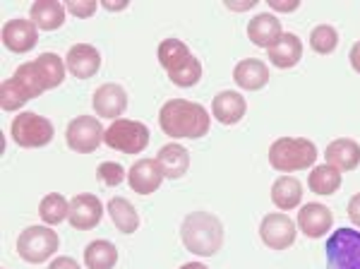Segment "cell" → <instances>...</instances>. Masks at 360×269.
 Returning <instances> with one entry per match:
<instances>
[{"mask_svg":"<svg viewBox=\"0 0 360 269\" xmlns=\"http://www.w3.org/2000/svg\"><path fill=\"white\" fill-rule=\"evenodd\" d=\"M65 80V63L56 54H41L37 61L22 63L10 80L0 87V106L3 111H17L27 101L41 96L44 92L60 87Z\"/></svg>","mask_w":360,"mask_h":269,"instance_id":"cell-1","label":"cell"},{"mask_svg":"<svg viewBox=\"0 0 360 269\" xmlns=\"http://www.w3.org/2000/svg\"><path fill=\"white\" fill-rule=\"evenodd\" d=\"M159 125L168 137L200 139L209 132L212 118L207 108L188 99H168L159 111Z\"/></svg>","mask_w":360,"mask_h":269,"instance_id":"cell-2","label":"cell"},{"mask_svg":"<svg viewBox=\"0 0 360 269\" xmlns=\"http://www.w3.org/2000/svg\"><path fill=\"white\" fill-rule=\"evenodd\" d=\"M224 224L217 214L209 212H193L180 224V241L190 253L200 257H212L221 250L224 245Z\"/></svg>","mask_w":360,"mask_h":269,"instance_id":"cell-3","label":"cell"},{"mask_svg":"<svg viewBox=\"0 0 360 269\" xmlns=\"http://www.w3.org/2000/svg\"><path fill=\"white\" fill-rule=\"evenodd\" d=\"M159 63L176 87H195L202 80L200 61L180 39H166L159 46Z\"/></svg>","mask_w":360,"mask_h":269,"instance_id":"cell-4","label":"cell"},{"mask_svg":"<svg viewBox=\"0 0 360 269\" xmlns=\"http://www.w3.org/2000/svg\"><path fill=\"white\" fill-rule=\"evenodd\" d=\"M317 159V147L305 137H281L269 147V163L281 173L310 168Z\"/></svg>","mask_w":360,"mask_h":269,"instance_id":"cell-5","label":"cell"},{"mask_svg":"<svg viewBox=\"0 0 360 269\" xmlns=\"http://www.w3.org/2000/svg\"><path fill=\"white\" fill-rule=\"evenodd\" d=\"M149 127L139 120H127L118 118L108 125L106 134H103V142L106 147L115 151H123V154H142L149 144Z\"/></svg>","mask_w":360,"mask_h":269,"instance_id":"cell-6","label":"cell"},{"mask_svg":"<svg viewBox=\"0 0 360 269\" xmlns=\"http://www.w3.org/2000/svg\"><path fill=\"white\" fill-rule=\"evenodd\" d=\"M329 269H360V231L341 226L327 238Z\"/></svg>","mask_w":360,"mask_h":269,"instance_id":"cell-7","label":"cell"},{"mask_svg":"<svg viewBox=\"0 0 360 269\" xmlns=\"http://www.w3.org/2000/svg\"><path fill=\"white\" fill-rule=\"evenodd\" d=\"M58 233L49 226H29L17 238V253L25 262L32 265H41V262L51 260L58 250Z\"/></svg>","mask_w":360,"mask_h":269,"instance_id":"cell-8","label":"cell"},{"mask_svg":"<svg viewBox=\"0 0 360 269\" xmlns=\"http://www.w3.org/2000/svg\"><path fill=\"white\" fill-rule=\"evenodd\" d=\"M13 139L20 147L25 149H37V147H44L53 139V123L49 118L39 113H32V111H25L20 113L17 118L13 120Z\"/></svg>","mask_w":360,"mask_h":269,"instance_id":"cell-9","label":"cell"},{"mask_svg":"<svg viewBox=\"0 0 360 269\" xmlns=\"http://www.w3.org/2000/svg\"><path fill=\"white\" fill-rule=\"evenodd\" d=\"M103 134H106V130L101 127L98 118L79 115V118H75L68 125L65 139H68V147L77 151V154H91L103 142Z\"/></svg>","mask_w":360,"mask_h":269,"instance_id":"cell-10","label":"cell"},{"mask_svg":"<svg viewBox=\"0 0 360 269\" xmlns=\"http://www.w3.org/2000/svg\"><path fill=\"white\" fill-rule=\"evenodd\" d=\"M259 238L266 248L271 250H286L295 243V224L283 212L266 214L259 224Z\"/></svg>","mask_w":360,"mask_h":269,"instance_id":"cell-11","label":"cell"},{"mask_svg":"<svg viewBox=\"0 0 360 269\" xmlns=\"http://www.w3.org/2000/svg\"><path fill=\"white\" fill-rule=\"evenodd\" d=\"M3 44L13 54H29L39 44V27L32 20H10L3 27Z\"/></svg>","mask_w":360,"mask_h":269,"instance_id":"cell-12","label":"cell"},{"mask_svg":"<svg viewBox=\"0 0 360 269\" xmlns=\"http://www.w3.org/2000/svg\"><path fill=\"white\" fill-rule=\"evenodd\" d=\"M103 216V204L98 202L96 195H89V192H82V195L72 197L70 202V216L68 221L72 224V229L77 231H89L98 226Z\"/></svg>","mask_w":360,"mask_h":269,"instance_id":"cell-13","label":"cell"},{"mask_svg":"<svg viewBox=\"0 0 360 269\" xmlns=\"http://www.w3.org/2000/svg\"><path fill=\"white\" fill-rule=\"evenodd\" d=\"M65 68L72 73V77L89 80L101 68V54L91 44H75L65 56Z\"/></svg>","mask_w":360,"mask_h":269,"instance_id":"cell-14","label":"cell"},{"mask_svg":"<svg viewBox=\"0 0 360 269\" xmlns=\"http://www.w3.org/2000/svg\"><path fill=\"white\" fill-rule=\"evenodd\" d=\"M127 180H130V188L135 190L137 195H152V192L161 188L164 171H161L156 159H139L130 166Z\"/></svg>","mask_w":360,"mask_h":269,"instance_id":"cell-15","label":"cell"},{"mask_svg":"<svg viewBox=\"0 0 360 269\" xmlns=\"http://www.w3.org/2000/svg\"><path fill=\"white\" fill-rule=\"evenodd\" d=\"M298 226L307 238H322L324 233L332 231L334 226V214L329 207L319 202H307L298 212Z\"/></svg>","mask_w":360,"mask_h":269,"instance_id":"cell-16","label":"cell"},{"mask_svg":"<svg viewBox=\"0 0 360 269\" xmlns=\"http://www.w3.org/2000/svg\"><path fill=\"white\" fill-rule=\"evenodd\" d=\"M91 101H94V111L101 115V118H115V120H118L120 115L125 113V108H127L125 89L120 85H113V82L98 87V89L94 92V96H91Z\"/></svg>","mask_w":360,"mask_h":269,"instance_id":"cell-17","label":"cell"},{"mask_svg":"<svg viewBox=\"0 0 360 269\" xmlns=\"http://www.w3.org/2000/svg\"><path fill=\"white\" fill-rule=\"evenodd\" d=\"M248 37L255 46L259 49H271L278 39L283 37L281 22L276 20L274 15H257L248 22Z\"/></svg>","mask_w":360,"mask_h":269,"instance_id":"cell-18","label":"cell"},{"mask_svg":"<svg viewBox=\"0 0 360 269\" xmlns=\"http://www.w3.org/2000/svg\"><path fill=\"white\" fill-rule=\"evenodd\" d=\"M324 159H327L329 166H334L336 171H353L360 163V144L348 137L334 139V142H329V147L324 149Z\"/></svg>","mask_w":360,"mask_h":269,"instance_id":"cell-19","label":"cell"},{"mask_svg":"<svg viewBox=\"0 0 360 269\" xmlns=\"http://www.w3.org/2000/svg\"><path fill=\"white\" fill-rule=\"evenodd\" d=\"M233 80L240 89L257 92V89H262V87H266V82H269V68H266L262 61H257V58H245V61H240L236 65Z\"/></svg>","mask_w":360,"mask_h":269,"instance_id":"cell-20","label":"cell"},{"mask_svg":"<svg viewBox=\"0 0 360 269\" xmlns=\"http://www.w3.org/2000/svg\"><path fill=\"white\" fill-rule=\"evenodd\" d=\"M245 111H248V104L238 92H219L212 101L214 118L219 123H224V125H236V123L245 115Z\"/></svg>","mask_w":360,"mask_h":269,"instance_id":"cell-21","label":"cell"},{"mask_svg":"<svg viewBox=\"0 0 360 269\" xmlns=\"http://www.w3.org/2000/svg\"><path fill=\"white\" fill-rule=\"evenodd\" d=\"M156 161H159L161 171H164V178H171V180L183 178L190 168L188 149L178 142H171V144H166V147H161L159 154H156Z\"/></svg>","mask_w":360,"mask_h":269,"instance_id":"cell-22","label":"cell"},{"mask_svg":"<svg viewBox=\"0 0 360 269\" xmlns=\"http://www.w3.org/2000/svg\"><path fill=\"white\" fill-rule=\"evenodd\" d=\"M300 58H303V41L288 32H283V37L269 49V63L281 70L298 65Z\"/></svg>","mask_w":360,"mask_h":269,"instance_id":"cell-23","label":"cell"},{"mask_svg":"<svg viewBox=\"0 0 360 269\" xmlns=\"http://www.w3.org/2000/svg\"><path fill=\"white\" fill-rule=\"evenodd\" d=\"M303 200V185L300 180L291 178V175H281L271 185V202L276 204L281 212H291Z\"/></svg>","mask_w":360,"mask_h":269,"instance_id":"cell-24","label":"cell"},{"mask_svg":"<svg viewBox=\"0 0 360 269\" xmlns=\"http://www.w3.org/2000/svg\"><path fill=\"white\" fill-rule=\"evenodd\" d=\"M29 15H32V22L44 32H53V29H60L63 22H65V8L56 0H39L29 8Z\"/></svg>","mask_w":360,"mask_h":269,"instance_id":"cell-25","label":"cell"},{"mask_svg":"<svg viewBox=\"0 0 360 269\" xmlns=\"http://www.w3.org/2000/svg\"><path fill=\"white\" fill-rule=\"evenodd\" d=\"M341 180H344L341 171H336L334 166L324 163V166H315L312 173L307 175V188L315 192V195H334L341 188Z\"/></svg>","mask_w":360,"mask_h":269,"instance_id":"cell-26","label":"cell"},{"mask_svg":"<svg viewBox=\"0 0 360 269\" xmlns=\"http://www.w3.org/2000/svg\"><path fill=\"white\" fill-rule=\"evenodd\" d=\"M108 214H111L115 229H118L120 233H125V236H130V233H135L139 229L137 209L132 207L125 197H113V200L108 202Z\"/></svg>","mask_w":360,"mask_h":269,"instance_id":"cell-27","label":"cell"},{"mask_svg":"<svg viewBox=\"0 0 360 269\" xmlns=\"http://www.w3.org/2000/svg\"><path fill=\"white\" fill-rule=\"evenodd\" d=\"M118 262V250L108 241H94L84 248V265L89 269H113Z\"/></svg>","mask_w":360,"mask_h":269,"instance_id":"cell-28","label":"cell"},{"mask_svg":"<svg viewBox=\"0 0 360 269\" xmlns=\"http://www.w3.org/2000/svg\"><path fill=\"white\" fill-rule=\"evenodd\" d=\"M39 214H41V219L49 226H58L60 221H65L70 216V202L60 192H51V195H46L41 204H39Z\"/></svg>","mask_w":360,"mask_h":269,"instance_id":"cell-29","label":"cell"},{"mask_svg":"<svg viewBox=\"0 0 360 269\" xmlns=\"http://www.w3.org/2000/svg\"><path fill=\"white\" fill-rule=\"evenodd\" d=\"M310 46H312V51L319 54V56L334 54L336 46H339V32H336L334 27H329V25H319V27L312 29Z\"/></svg>","mask_w":360,"mask_h":269,"instance_id":"cell-30","label":"cell"},{"mask_svg":"<svg viewBox=\"0 0 360 269\" xmlns=\"http://www.w3.org/2000/svg\"><path fill=\"white\" fill-rule=\"evenodd\" d=\"M96 175L103 185H108V188H118V185L127 178V171L120 166L118 161H103V163H98Z\"/></svg>","mask_w":360,"mask_h":269,"instance_id":"cell-31","label":"cell"},{"mask_svg":"<svg viewBox=\"0 0 360 269\" xmlns=\"http://www.w3.org/2000/svg\"><path fill=\"white\" fill-rule=\"evenodd\" d=\"M68 13L72 15V17H91L96 13V8H98V3H94V0H68Z\"/></svg>","mask_w":360,"mask_h":269,"instance_id":"cell-32","label":"cell"},{"mask_svg":"<svg viewBox=\"0 0 360 269\" xmlns=\"http://www.w3.org/2000/svg\"><path fill=\"white\" fill-rule=\"evenodd\" d=\"M300 0H269V8L276 10V13H293L298 10Z\"/></svg>","mask_w":360,"mask_h":269,"instance_id":"cell-33","label":"cell"},{"mask_svg":"<svg viewBox=\"0 0 360 269\" xmlns=\"http://www.w3.org/2000/svg\"><path fill=\"white\" fill-rule=\"evenodd\" d=\"M348 216H351V221L360 229V192L353 195L351 202H348Z\"/></svg>","mask_w":360,"mask_h":269,"instance_id":"cell-34","label":"cell"},{"mask_svg":"<svg viewBox=\"0 0 360 269\" xmlns=\"http://www.w3.org/2000/svg\"><path fill=\"white\" fill-rule=\"evenodd\" d=\"M49 269H79V265L72 260V257H56V260L49 265Z\"/></svg>","mask_w":360,"mask_h":269,"instance_id":"cell-35","label":"cell"},{"mask_svg":"<svg viewBox=\"0 0 360 269\" xmlns=\"http://www.w3.org/2000/svg\"><path fill=\"white\" fill-rule=\"evenodd\" d=\"M255 0H245V3H243V0H231V3H226V8L229 10H252L255 8Z\"/></svg>","mask_w":360,"mask_h":269,"instance_id":"cell-36","label":"cell"},{"mask_svg":"<svg viewBox=\"0 0 360 269\" xmlns=\"http://www.w3.org/2000/svg\"><path fill=\"white\" fill-rule=\"evenodd\" d=\"M348 61H351V68L356 70V73H360V41H358V44H353V49H351V56H348Z\"/></svg>","mask_w":360,"mask_h":269,"instance_id":"cell-37","label":"cell"},{"mask_svg":"<svg viewBox=\"0 0 360 269\" xmlns=\"http://www.w3.org/2000/svg\"><path fill=\"white\" fill-rule=\"evenodd\" d=\"M103 8H106L108 13H118V10L127 8V0H103Z\"/></svg>","mask_w":360,"mask_h":269,"instance_id":"cell-38","label":"cell"},{"mask_svg":"<svg viewBox=\"0 0 360 269\" xmlns=\"http://www.w3.org/2000/svg\"><path fill=\"white\" fill-rule=\"evenodd\" d=\"M180 269H209V267L202 265V262H188V265H183Z\"/></svg>","mask_w":360,"mask_h":269,"instance_id":"cell-39","label":"cell"}]
</instances>
